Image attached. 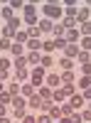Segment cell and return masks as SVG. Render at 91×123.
I'll list each match as a JSON object with an SVG mask.
<instances>
[{
  "label": "cell",
  "instance_id": "cell-1",
  "mask_svg": "<svg viewBox=\"0 0 91 123\" xmlns=\"http://www.w3.org/2000/svg\"><path fill=\"white\" fill-rule=\"evenodd\" d=\"M42 17H49V20L54 22V20L64 17V7H62V5H44V7H42Z\"/></svg>",
  "mask_w": 91,
  "mask_h": 123
},
{
  "label": "cell",
  "instance_id": "cell-2",
  "mask_svg": "<svg viewBox=\"0 0 91 123\" xmlns=\"http://www.w3.org/2000/svg\"><path fill=\"white\" fill-rule=\"evenodd\" d=\"M17 30H20V20H17V17H12V20H7V22L3 25V37H7V39H15V35H17Z\"/></svg>",
  "mask_w": 91,
  "mask_h": 123
},
{
  "label": "cell",
  "instance_id": "cell-3",
  "mask_svg": "<svg viewBox=\"0 0 91 123\" xmlns=\"http://www.w3.org/2000/svg\"><path fill=\"white\" fill-rule=\"evenodd\" d=\"M44 71H47L44 67H39V64H37L32 71H30V84H35V86H42V81H44Z\"/></svg>",
  "mask_w": 91,
  "mask_h": 123
},
{
  "label": "cell",
  "instance_id": "cell-4",
  "mask_svg": "<svg viewBox=\"0 0 91 123\" xmlns=\"http://www.w3.org/2000/svg\"><path fill=\"white\" fill-rule=\"evenodd\" d=\"M37 27H39V32H42V35H52V27H54V22H52L49 17H39Z\"/></svg>",
  "mask_w": 91,
  "mask_h": 123
},
{
  "label": "cell",
  "instance_id": "cell-5",
  "mask_svg": "<svg viewBox=\"0 0 91 123\" xmlns=\"http://www.w3.org/2000/svg\"><path fill=\"white\" fill-rule=\"evenodd\" d=\"M89 17H91V10H89L86 5L76 7V25H81V22H89Z\"/></svg>",
  "mask_w": 91,
  "mask_h": 123
},
{
  "label": "cell",
  "instance_id": "cell-6",
  "mask_svg": "<svg viewBox=\"0 0 91 123\" xmlns=\"http://www.w3.org/2000/svg\"><path fill=\"white\" fill-rule=\"evenodd\" d=\"M64 39H67V42H72V44H79L81 35H79V30H76V27H72V30H67V32H64Z\"/></svg>",
  "mask_w": 91,
  "mask_h": 123
},
{
  "label": "cell",
  "instance_id": "cell-7",
  "mask_svg": "<svg viewBox=\"0 0 91 123\" xmlns=\"http://www.w3.org/2000/svg\"><path fill=\"white\" fill-rule=\"evenodd\" d=\"M35 94H37V86L35 84H22V86H20V96L30 98V96H35Z\"/></svg>",
  "mask_w": 91,
  "mask_h": 123
},
{
  "label": "cell",
  "instance_id": "cell-8",
  "mask_svg": "<svg viewBox=\"0 0 91 123\" xmlns=\"http://www.w3.org/2000/svg\"><path fill=\"white\" fill-rule=\"evenodd\" d=\"M84 104H86V98H84V94H74L72 98H69V106H72L74 111H76V108H81Z\"/></svg>",
  "mask_w": 91,
  "mask_h": 123
},
{
  "label": "cell",
  "instance_id": "cell-9",
  "mask_svg": "<svg viewBox=\"0 0 91 123\" xmlns=\"http://www.w3.org/2000/svg\"><path fill=\"white\" fill-rule=\"evenodd\" d=\"M27 49L30 52H42V39L39 37H30L27 39Z\"/></svg>",
  "mask_w": 91,
  "mask_h": 123
},
{
  "label": "cell",
  "instance_id": "cell-10",
  "mask_svg": "<svg viewBox=\"0 0 91 123\" xmlns=\"http://www.w3.org/2000/svg\"><path fill=\"white\" fill-rule=\"evenodd\" d=\"M37 96L42 98V101H52V89H49L47 84H42V86L37 89Z\"/></svg>",
  "mask_w": 91,
  "mask_h": 123
},
{
  "label": "cell",
  "instance_id": "cell-11",
  "mask_svg": "<svg viewBox=\"0 0 91 123\" xmlns=\"http://www.w3.org/2000/svg\"><path fill=\"white\" fill-rule=\"evenodd\" d=\"M79 52H81V49H79V44H72V42H69V44L64 47V57H69V59H76Z\"/></svg>",
  "mask_w": 91,
  "mask_h": 123
},
{
  "label": "cell",
  "instance_id": "cell-12",
  "mask_svg": "<svg viewBox=\"0 0 91 123\" xmlns=\"http://www.w3.org/2000/svg\"><path fill=\"white\" fill-rule=\"evenodd\" d=\"M76 86L81 89V91H86V89L91 86V74H81V76L76 79Z\"/></svg>",
  "mask_w": 91,
  "mask_h": 123
},
{
  "label": "cell",
  "instance_id": "cell-13",
  "mask_svg": "<svg viewBox=\"0 0 91 123\" xmlns=\"http://www.w3.org/2000/svg\"><path fill=\"white\" fill-rule=\"evenodd\" d=\"M59 84H62V76L59 74H47V86L49 89H59Z\"/></svg>",
  "mask_w": 91,
  "mask_h": 123
},
{
  "label": "cell",
  "instance_id": "cell-14",
  "mask_svg": "<svg viewBox=\"0 0 91 123\" xmlns=\"http://www.w3.org/2000/svg\"><path fill=\"white\" fill-rule=\"evenodd\" d=\"M57 49V44H54V39H42V54H49V52H54Z\"/></svg>",
  "mask_w": 91,
  "mask_h": 123
},
{
  "label": "cell",
  "instance_id": "cell-15",
  "mask_svg": "<svg viewBox=\"0 0 91 123\" xmlns=\"http://www.w3.org/2000/svg\"><path fill=\"white\" fill-rule=\"evenodd\" d=\"M59 67H62L64 71H72L76 64H74V59H69V57H64V54H62V59H59Z\"/></svg>",
  "mask_w": 91,
  "mask_h": 123
},
{
  "label": "cell",
  "instance_id": "cell-16",
  "mask_svg": "<svg viewBox=\"0 0 91 123\" xmlns=\"http://www.w3.org/2000/svg\"><path fill=\"white\" fill-rule=\"evenodd\" d=\"M15 79L20 81V84H25V81L30 79V71H27V67H25V69H15Z\"/></svg>",
  "mask_w": 91,
  "mask_h": 123
},
{
  "label": "cell",
  "instance_id": "cell-17",
  "mask_svg": "<svg viewBox=\"0 0 91 123\" xmlns=\"http://www.w3.org/2000/svg\"><path fill=\"white\" fill-rule=\"evenodd\" d=\"M30 39V35H27V30H17V35H15V39L12 42H17V44H25Z\"/></svg>",
  "mask_w": 91,
  "mask_h": 123
},
{
  "label": "cell",
  "instance_id": "cell-18",
  "mask_svg": "<svg viewBox=\"0 0 91 123\" xmlns=\"http://www.w3.org/2000/svg\"><path fill=\"white\" fill-rule=\"evenodd\" d=\"M62 76V84H76V74L74 71H64V74H59Z\"/></svg>",
  "mask_w": 91,
  "mask_h": 123
},
{
  "label": "cell",
  "instance_id": "cell-19",
  "mask_svg": "<svg viewBox=\"0 0 91 123\" xmlns=\"http://www.w3.org/2000/svg\"><path fill=\"white\" fill-rule=\"evenodd\" d=\"M47 113L52 116V118H64V116H62V106H57V104L49 106V108H47Z\"/></svg>",
  "mask_w": 91,
  "mask_h": 123
},
{
  "label": "cell",
  "instance_id": "cell-20",
  "mask_svg": "<svg viewBox=\"0 0 91 123\" xmlns=\"http://www.w3.org/2000/svg\"><path fill=\"white\" fill-rule=\"evenodd\" d=\"M22 52H25V47H22V44H17V42H12V47H10V54H12V59L22 57Z\"/></svg>",
  "mask_w": 91,
  "mask_h": 123
},
{
  "label": "cell",
  "instance_id": "cell-21",
  "mask_svg": "<svg viewBox=\"0 0 91 123\" xmlns=\"http://www.w3.org/2000/svg\"><path fill=\"white\" fill-rule=\"evenodd\" d=\"M76 30H79V35H81V37H89V35H91V22H81V25H76Z\"/></svg>",
  "mask_w": 91,
  "mask_h": 123
},
{
  "label": "cell",
  "instance_id": "cell-22",
  "mask_svg": "<svg viewBox=\"0 0 91 123\" xmlns=\"http://www.w3.org/2000/svg\"><path fill=\"white\" fill-rule=\"evenodd\" d=\"M42 104H44V101H42V98H39L37 94L27 98V106H32V108H42Z\"/></svg>",
  "mask_w": 91,
  "mask_h": 123
},
{
  "label": "cell",
  "instance_id": "cell-23",
  "mask_svg": "<svg viewBox=\"0 0 91 123\" xmlns=\"http://www.w3.org/2000/svg\"><path fill=\"white\" fill-rule=\"evenodd\" d=\"M79 49H84V52H91V35L79 39Z\"/></svg>",
  "mask_w": 91,
  "mask_h": 123
},
{
  "label": "cell",
  "instance_id": "cell-24",
  "mask_svg": "<svg viewBox=\"0 0 91 123\" xmlns=\"http://www.w3.org/2000/svg\"><path fill=\"white\" fill-rule=\"evenodd\" d=\"M39 59H42V52H30L27 54V64H39Z\"/></svg>",
  "mask_w": 91,
  "mask_h": 123
},
{
  "label": "cell",
  "instance_id": "cell-25",
  "mask_svg": "<svg viewBox=\"0 0 91 123\" xmlns=\"http://www.w3.org/2000/svg\"><path fill=\"white\" fill-rule=\"evenodd\" d=\"M12 67H15V69H25V67H27V57L22 54V57H17V59H12Z\"/></svg>",
  "mask_w": 91,
  "mask_h": 123
},
{
  "label": "cell",
  "instance_id": "cell-26",
  "mask_svg": "<svg viewBox=\"0 0 91 123\" xmlns=\"http://www.w3.org/2000/svg\"><path fill=\"white\" fill-rule=\"evenodd\" d=\"M27 106V98L25 96H12V108H22Z\"/></svg>",
  "mask_w": 91,
  "mask_h": 123
},
{
  "label": "cell",
  "instance_id": "cell-27",
  "mask_svg": "<svg viewBox=\"0 0 91 123\" xmlns=\"http://www.w3.org/2000/svg\"><path fill=\"white\" fill-rule=\"evenodd\" d=\"M20 86H22L20 81H17V84H7V94L10 96H20Z\"/></svg>",
  "mask_w": 91,
  "mask_h": 123
},
{
  "label": "cell",
  "instance_id": "cell-28",
  "mask_svg": "<svg viewBox=\"0 0 91 123\" xmlns=\"http://www.w3.org/2000/svg\"><path fill=\"white\" fill-rule=\"evenodd\" d=\"M62 91H64L69 98H72V96L76 94V86H74V84H62Z\"/></svg>",
  "mask_w": 91,
  "mask_h": 123
},
{
  "label": "cell",
  "instance_id": "cell-29",
  "mask_svg": "<svg viewBox=\"0 0 91 123\" xmlns=\"http://www.w3.org/2000/svg\"><path fill=\"white\" fill-rule=\"evenodd\" d=\"M76 62H79V64H86V62H91V54H89V52H84V49H81V52L76 54Z\"/></svg>",
  "mask_w": 91,
  "mask_h": 123
},
{
  "label": "cell",
  "instance_id": "cell-30",
  "mask_svg": "<svg viewBox=\"0 0 91 123\" xmlns=\"http://www.w3.org/2000/svg\"><path fill=\"white\" fill-rule=\"evenodd\" d=\"M52 64H54V59L49 57V54H42V59H39V67H44V69H47V67H52Z\"/></svg>",
  "mask_w": 91,
  "mask_h": 123
},
{
  "label": "cell",
  "instance_id": "cell-31",
  "mask_svg": "<svg viewBox=\"0 0 91 123\" xmlns=\"http://www.w3.org/2000/svg\"><path fill=\"white\" fill-rule=\"evenodd\" d=\"M0 12H3V20H5V22H7V20H12L15 15H12V7H10V5H5L3 10H0Z\"/></svg>",
  "mask_w": 91,
  "mask_h": 123
},
{
  "label": "cell",
  "instance_id": "cell-32",
  "mask_svg": "<svg viewBox=\"0 0 91 123\" xmlns=\"http://www.w3.org/2000/svg\"><path fill=\"white\" fill-rule=\"evenodd\" d=\"M64 32H67V30H64V25H62V22L52 27V35H54V37H64Z\"/></svg>",
  "mask_w": 91,
  "mask_h": 123
},
{
  "label": "cell",
  "instance_id": "cell-33",
  "mask_svg": "<svg viewBox=\"0 0 91 123\" xmlns=\"http://www.w3.org/2000/svg\"><path fill=\"white\" fill-rule=\"evenodd\" d=\"M62 25H64V30H72V27H76V20L74 17H62Z\"/></svg>",
  "mask_w": 91,
  "mask_h": 123
},
{
  "label": "cell",
  "instance_id": "cell-34",
  "mask_svg": "<svg viewBox=\"0 0 91 123\" xmlns=\"http://www.w3.org/2000/svg\"><path fill=\"white\" fill-rule=\"evenodd\" d=\"M22 7H25V17L37 15V5H30V3H27V5H22Z\"/></svg>",
  "mask_w": 91,
  "mask_h": 123
},
{
  "label": "cell",
  "instance_id": "cell-35",
  "mask_svg": "<svg viewBox=\"0 0 91 123\" xmlns=\"http://www.w3.org/2000/svg\"><path fill=\"white\" fill-rule=\"evenodd\" d=\"M64 98H67V94H64L62 89H54L52 91V101H64Z\"/></svg>",
  "mask_w": 91,
  "mask_h": 123
},
{
  "label": "cell",
  "instance_id": "cell-36",
  "mask_svg": "<svg viewBox=\"0 0 91 123\" xmlns=\"http://www.w3.org/2000/svg\"><path fill=\"white\" fill-rule=\"evenodd\" d=\"M0 104H5V106H10V104H12V96H10L7 91H0Z\"/></svg>",
  "mask_w": 91,
  "mask_h": 123
},
{
  "label": "cell",
  "instance_id": "cell-37",
  "mask_svg": "<svg viewBox=\"0 0 91 123\" xmlns=\"http://www.w3.org/2000/svg\"><path fill=\"white\" fill-rule=\"evenodd\" d=\"M10 47H12V39H7V37L0 39V49H3V52H10Z\"/></svg>",
  "mask_w": 91,
  "mask_h": 123
},
{
  "label": "cell",
  "instance_id": "cell-38",
  "mask_svg": "<svg viewBox=\"0 0 91 123\" xmlns=\"http://www.w3.org/2000/svg\"><path fill=\"white\" fill-rule=\"evenodd\" d=\"M12 67V62H10V57L5 54V57H0V69H10Z\"/></svg>",
  "mask_w": 91,
  "mask_h": 123
},
{
  "label": "cell",
  "instance_id": "cell-39",
  "mask_svg": "<svg viewBox=\"0 0 91 123\" xmlns=\"http://www.w3.org/2000/svg\"><path fill=\"white\" fill-rule=\"evenodd\" d=\"M54 44H57V49H62V52H64V47H67L69 42H67L64 37H54Z\"/></svg>",
  "mask_w": 91,
  "mask_h": 123
},
{
  "label": "cell",
  "instance_id": "cell-40",
  "mask_svg": "<svg viewBox=\"0 0 91 123\" xmlns=\"http://www.w3.org/2000/svg\"><path fill=\"white\" fill-rule=\"evenodd\" d=\"M37 22H39V20H37V15H32V17H25V25H27V27H37Z\"/></svg>",
  "mask_w": 91,
  "mask_h": 123
},
{
  "label": "cell",
  "instance_id": "cell-41",
  "mask_svg": "<svg viewBox=\"0 0 91 123\" xmlns=\"http://www.w3.org/2000/svg\"><path fill=\"white\" fill-rule=\"evenodd\" d=\"M12 118H20V121H22V118H25V106H22V108H12Z\"/></svg>",
  "mask_w": 91,
  "mask_h": 123
},
{
  "label": "cell",
  "instance_id": "cell-42",
  "mask_svg": "<svg viewBox=\"0 0 91 123\" xmlns=\"http://www.w3.org/2000/svg\"><path fill=\"white\" fill-rule=\"evenodd\" d=\"M69 123H84V121H81V113H76V111H74V113L69 116Z\"/></svg>",
  "mask_w": 91,
  "mask_h": 123
},
{
  "label": "cell",
  "instance_id": "cell-43",
  "mask_svg": "<svg viewBox=\"0 0 91 123\" xmlns=\"http://www.w3.org/2000/svg\"><path fill=\"white\" fill-rule=\"evenodd\" d=\"M27 35L30 37H39L42 32H39V27H27Z\"/></svg>",
  "mask_w": 91,
  "mask_h": 123
},
{
  "label": "cell",
  "instance_id": "cell-44",
  "mask_svg": "<svg viewBox=\"0 0 91 123\" xmlns=\"http://www.w3.org/2000/svg\"><path fill=\"white\" fill-rule=\"evenodd\" d=\"M79 69H81V74H91V62H86V64H79Z\"/></svg>",
  "mask_w": 91,
  "mask_h": 123
},
{
  "label": "cell",
  "instance_id": "cell-45",
  "mask_svg": "<svg viewBox=\"0 0 91 123\" xmlns=\"http://www.w3.org/2000/svg\"><path fill=\"white\" fill-rule=\"evenodd\" d=\"M81 121H84V123H91V111H89V108L81 113Z\"/></svg>",
  "mask_w": 91,
  "mask_h": 123
},
{
  "label": "cell",
  "instance_id": "cell-46",
  "mask_svg": "<svg viewBox=\"0 0 91 123\" xmlns=\"http://www.w3.org/2000/svg\"><path fill=\"white\" fill-rule=\"evenodd\" d=\"M20 5H25V0H10V7H20Z\"/></svg>",
  "mask_w": 91,
  "mask_h": 123
},
{
  "label": "cell",
  "instance_id": "cell-47",
  "mask_svg": "<svg viewBox=\"0 0 91 123\" xmlns=\"http://www.w3.org/2000/svg\"><path fill=\"white\" fill-rule=\"evenodd\" d=\"M62 3H64L67 7H76V3H79V0H62Z\"/></svg>",
  "mask_w": 91,
  "mask_h": 123
},
{
  "label": "cell",
  "instance_id": "cell-48",
  "mask_svg": "<svg viewBox=\"0 0 91 123\" xmlns=\"http://www.w3.org/2000/svg\"><path fill=\"white\" fill-rule=\"evenodd\" d=\"M22 123H37V118H35V116H25Z\"/></svg>",
  "mask_w": 91,
  "mask_h": 123
},
{
  "label": "cell",
  "instance_id": "cell-49",
  "mask_svg": "<svg viewBox=\"0 0 91 123\" xmlns=\"http://www.w3.org/2000/svg\"><path fill=\"white\" fill-rule=\"evenodd\" d=\"M3 116H7V106H5V104H0V118H3Z\"/></svg>",
  "mask_w": 91,
  "mask_h": 123
},
{
  "label": "cell",
  "instance_id": "cell-50",
  "mask_svg": "<svg viewBox=\"0 0 91 123\" xmlns=\"http://www.w3.org/2000/svg\"><path fill=\"white\" fill-rule=\"evenodd\" d=\"M7 79V69H0V81H5Z\"/></svg>",
  "mask_w": 91,
  "mask_h": 123
},
{
  "label": "cell",
  "instance_id": "cell-51",
  "mask_svg": "<svg viewBox=\"0 0 91 123\" xmlns=\"http://www.w3.org/2000/svg\"><path fill=\"white\" fill-rule=\"evenodd\" d=\"M84 98H86V101H91V86H89V89L84 91Z\"/></svg>",
  "mask_w": 91,
  "mask_h": 123
},
{
  "label": "cell",
  "instance_id": "cell-52",
  "mask_svg": "<svg viewBox=\"0 0 91 123\" xmlns=\"http://www.w3.org/2000/svg\"><path fill=\"white\" fill-rule=\"evenodd\" d=\"M47 5H62V0H47Z\"/></svg>",
  "mask_w": 91,
  "mask_h": 123
},
{
  "label": "cell",
  "instance_id": "cell-53",
  "mask_svg": "<svg viewBox=\"0 0 91 123\" xmlns=\"http://www.w3.org/2000/svg\"><path fill=\"white\" fill-rule=\"evenodd\" d=\"M0 123H12V121H10V116H3V118H0Z\"/></svg>",
  "mask_w": 91,
  "mask_h": 123
},
{
  "label": "cell",
  "instance_id": "cell-54",
  "mask_svg": "<svg viewBox=\"0 0 91 123\" xmlns=\"http://www.w3.org/2000/svg\"><path fill=\"white\" fill-rule=\"evenodd\" d=\"M27 3H30V5H39V3H42V0H27Z\"/></svg>",
  "mask_w": 91,
  "mask_h": 123
},
{
  "label": "cell",
  "instance_id": "cell-55",
  "mask_svg": "<svg viewBox=\"0 0 91 123\" xmlns=\"http://www.w3.org/2000/svg\"><path fill=\"white\" fill-rule=\"evenodd\" d=\"M57 123H69V118H59V121H57Z\"/></svg>",
  "mask_w": 91,
  "mask_h": 123
},
{
  "label": "cell",
  "instance_id": "cell-56",
  "mask_svg": "<svg viewBox=\"0 0 91 123\" xmlns=\"http://www.w3.org/2000/svg\"><path fill=\"white\" fill-rule=\"evenodd\" d=\"M3 84H5V81H0V91H5V86H3Z\"/></svg>",
  "mask_w": 91,
  "mask_h": 123
},
{
  "label": "cell",
  "instance_id": "cell-57",
  "mask_svg": "<svg viewBox=\"0 0 91 123\" xmlns=\"http://www.w3.org/2000/svg\"><path fill=\"white\" fill-rule=\"evenodd\" d=\"M0 3H3V5H10V0H0Z\"/></svg>",
  "mask_w": 91,
  "mask_h": 123
},
{
  "label": "cell",
  "instance_id": "cell-58",
  "mask_svg": "<svg viewBox=\"0 0 91 123\" xmlns=\"http://www.w3.org/2000/svg\"><path fill=\"white\" fill-rule=\"evenodd\" d=\"M86 7H89V10H91V0H86Z\"/></svg>",
  "mask_w": 91,
  "mask_h": 123
},
{
  "label": "cell",
  "instance_id": "cell-59",
  "mask_svg": "<svg viewBox=\"0 0 91 123\" xmlns=\"http://www.w3.org/2000/svg\"><path fill=\"white\" fill-rule=\"evenodd\" d=\"M86 108H89V111H91V101H89V106H86Z\"/></svg>",
  "mask_w": 91,
  "mask_h": 123
},
{
  "label": "cell",
  "instance_id": "cell-60",
  "mask_svg": "<svg viewBox=\"0 0 91 123\" xmlns=\"http://www.w3.org/2000/svg\"><path fill=\"white\" fill-rule=\"evenodd\" d=\"M0 20H3V12H0Z\"/></svg>",
  "mask_w": 91,
  "mask_h": 123
}]
</instances>
